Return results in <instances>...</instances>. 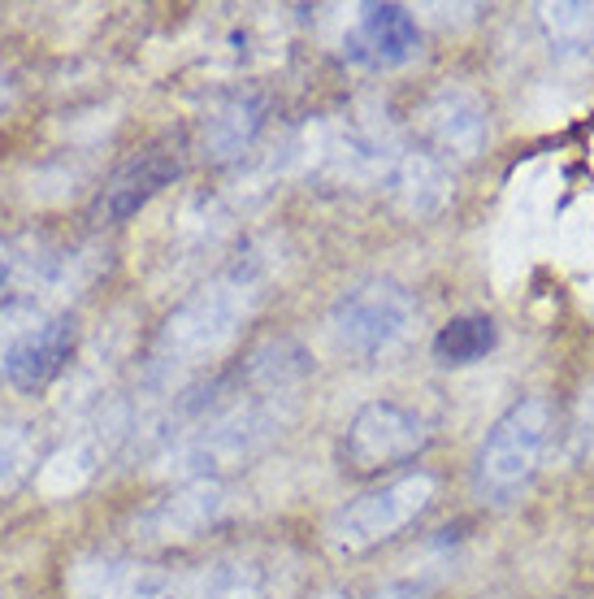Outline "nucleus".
Here are the masks:
<instances>
[{"instance_id":"nucleus-8","label":"nucleus","mask_w":594,"mask_h":599,"mask_svg":"<svg viewBox=\"0 0 594 599\" xmlns=\"http://www.w3.org/2000/svg\"><path fill=\"white\" fill-rule=\"evenodd\" d=\"M65 591L70 599H187V574L131 557H78Z\"/></svg>"},{"instance_id":"nucleus-5","label":"nucleus","mask_w":594,"mask_h":599,"mask_svg":"<svg viewBox=\"0 0 594 599\" xmlns=\"http://www.w3.org/2000/svg\"><path fill=\"white\" fill-rule=\"evenodd\" d=\"M425 443H430V430L417 408L395 404V400H373L351 417L343 435V461L356 474H378L386 465L412 461Z\"/></svg>"},{"instance_id":"nucleus-3","label":"nucleus","mask_w":594,"mask_h":599,"mask_svg":"<svg viewBox=\"0 0 594 599\" xmlns=\"http://www.w3.org/2000/svg\"><path fill=\"white\" fill-rule=\"evenodd\" d=\"M412 326H417V300L391 279L360 283V288L343 292L330 308V330H334L338 347L360 360L399 352L408 343Z\"/></svg>"},{"instance_id":"nucleus-15","label":"nucleus","mask_w":594,"mask_h":599,"mask_svg":"<svg viewBox=\"0 0 594 599\" xmlns=\"http://www.w3.org/2000/svg\"><path fill=\"white\" fill-rule=\"evenodd\" d=\"M265 126V96L257 91H235L226 96L209 118H205V131H200V148L209 161H231L239 157L257 131Z\"/></svg>"},{"instance_id":"nucleus-12","label":"nucleus","mask_w":594,"mask_h":599,"mask_svg":"<svg viewBox=\"0 0 594 599\" xmlns=\"http://www.w3.org/2000/svg\"><path fill=\"white\" fill-rule=\"evenodd\" d=\"M126 435V413L113 408V413H100L87 430H78L61 452L48 456V465L39 469V491L48 496H70L78 487H87L96 478V469L109 461V452L122 443Z\"/></svg>"},{"instance_id":"nucleus-14","label":"nucleus","mask_w":594,"mask_h":599,"mask_svg":"<svg viewBox=\"0 0 594 599\" xmlns=\"http://www.w3.org/2000/svg\"><path fill=\"white\" fill-rule=\"evenodd\" d=\"M391 196L408 209V213H438L451 200V174L443 170L438 157L430 152H412V148H395L391 166L382 170Z\"/></svg>"},{"instance_id":"nucleus-4","label":"nucleus","mask_w":594,"mask_h":599,"mask_svg":"<svg viewBox=\"0 0 594 599\" xmlns=\"http://www.w3.org/2000/svg\"><path fill=\"white\" fill-rule=\"evenodd\" d=\"M434 500V478L430 474H404V478H391L364 496H356L351 504H343L330 526H325V539L338 548V552H369L386 539H395L404 526H412Z\"/></svg>"},{"instance_id":"nucleus-20","label":"nucleus","mask_w":594,"mask_h":599,"mask_svg":"<svg viewBox=\"0 0 594 599\" xmlns=\"http://www.w3.org/2000/svg\"><path fill=\"white\" fill-rule=\"evenodd\" d=\"M22 270H26V257H17L13 244H0V292L13 288L22 279Z\"/></svg>"},{"instance_id":"nucleus-11","label":"nucleus","mask_w":594,"mask_h":599,"mask_svg":"<svg viewBox=\"0 0 594 599\" xmlns=\"http://www.w3.org/2000/svg\"><path fill=\"white\" fill-rule=\"evenodd\" d=\"M178 170H183V157H178L174 144H148L131 161H122L117 174L104 183L96 218L100 222H126V218H135L161 187H170L178 179Z\"/></svg>"},{"instance_id":"nucleus-21","label":"nucleus","mask_w":594,"mask_h":599,"mask_svg":"<svg viewBox=\"0 0 594 599\" xmlns=\"http://www.w3.org/2000/svg\"><path fill=\"white\" fill-rule=\"evenodd\" d=\"M4 96H9V78H4V70H0V109H4Z\"/></svg>"},{"instance_id":"nucleus-18","label":"nucleus","mask_w":594,"mask_h":599,"mask_svg":"<svg viewBox=\"0 0 594 599\" xmlns=\"http://www.w3.org/2000/svg\"><path fill=\"white\" fill-rule=\"evenodd\" d=\"M35 461V443L22 426H0V491H13Z\"/></svg>"},{"instance_id":"nucleus-17","label":"nucleus","mask_w":594,"mask_h":599,"mask_svg":"<svg viewBox=\"0 0 594 599\" xmlns=\"http://www.w3.org/2000/svg\"><path fill=\"white\" fill-rule=\"evenodd\" d=\"M543 26L560 52H586L594 48V4H547Z\"/></svg>"},{"instance_id":"nucleus-13","label":"nucleus","mask_w":594,"mask_h":599,"mask_svg":"<svg viewBox=\"0 0 594 599\" xmlns=\"http://www.w3.org/2000/svg\"><path fill=\"white\" fill-rule=\"evenodd\" d=\"M74 352V317H44V321H30L17 343L9 347V360H4V378L17 387V391H39L48 387L65 360Z\"/></svg>"},{"instance_id":"nucleus-6","label":"nucleus","mask_w":594,"mask_h":599,"mask_svg":"<svg viewBox=\"0 0 594 599\" xmlns=\"http://www.w3.org/2000/svg\"><path fill=\"white\" fill-rule=\"evenodd\" d=\"M299 561L283 552H231L187 570V599H292Z\"/></svg>"},{"instance_id":"nucleus-7","label":"nucleus","mask_w":594,"mask_h":599,"mask_svg":"<svg viewBox=\"0 0 594 599\" xmlns=\"http://www.w3.org/2000/svg\"><path fill=\"white\" fill-rule=\"evenodd\" d=\"M226 509H231V491L218 478H191L165 491L161 500H152L148 509H139L131 530L139 543H187L213 530L226 517Z\"/></svg>"},{"instance_id":"nucleus-19","label":"nucleus","mask_w":594,"mask_h":599,"mask_svg":"<svg viewBox=\"0 0 594 599\" xmlns=\"http://www.w3.org/2000/svg\"><path fill=\"white\" fill-rule=\"evenodd\" d=\"M573 426H578V443L594 452V382H586L578 395V421Z\"/></svg>"},{"instance_id":"nucleus-16","label":"nucleus","mask_w":594,"mask_h":599,"mask_svg":"<svg viewBox=\"0 0 594 599\" xmlns=\"http://www.w3.org/2000/svg\"><path fill=\"white\" fill-rule=\"evenodd\" d=\"M495 343H499V326H495L486 313H465V317H451V321L434 334V356H438L443 365H473V360H482Z\"/></svg>"},{"instance_id":"nucleus-10","label":"nucleus","mask_w":594,"mask_h":599,"mask_svg":"<svg viewBox=\"0 0 594 599\" xmlns=\"http://www.w3.org/2000/svg\"><path fill=\"white\" fill-rule=\"evenodd\" d=\"M421 131L451 157H478L491 139V109L465 83H443L421 105Z\"/></svg>"},{"instance_id":"nucleus-2","label":"nucleus","mask_w":594,"mask_h":599,"mask_svg":"<svg viewBox=\"0 0 594 599\" xmlns=\"http://www.w3.org/2000/svg\"><path fill=\"white\" fill-rule=\"evenodd\" d=\"M552 435V404L543 395H525L508 404L486 430L473 461V491L482 504H512L539 474Z\"/></svg>"},{"instance_id":"nucleus-1","label":"nucleus","mask_w":594,"mask_h":599,"mask_svg":"<svg viewBox=\"0 0 594 599\" xmlns=\"http://www.w3.org/2000/svg\"><path fill=\"white\" fill-rule=\"evenodd\" d=\"M257 304H261L257 270L244 266V270L218 274L209 288H200L196 296L183 300L165 317V326H161V334L152 343L148 378L165 382V378H174L183 369H196V365L213 360L218 352H226L239 339L244 321L257 313Z\"/></svg>"},{"instance_id":"nucleus-9","label":"nucleus","mask_w":594,"mask_h":599,"mask_svg":"<svg viewBox=\"0 0 594 599\" xmlns=\"http://www.w3.org/2000/svg\"><path fill=\"white\" fill-rule=\"evenodd\" d=\"M417 48H421V30L404 4H364L356 9L343 35V57L364 70H395L412 61Z\"/></svg>"}]
</instances>
